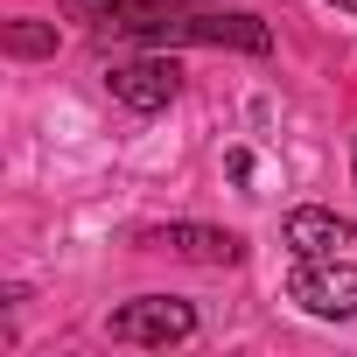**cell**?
Segmentation results:
<instances>
[{"mask_svg":"<svg viewBox=\"0 0 357 357\" xmlns=\"http://www.w3.org/2000/svg\"><path fill=\"white\" fill-rule=\"evenodd\" d=\"M147 245L175 252V259H197V266H231L245 252L231 231H211V225H161V231H147Z\"/></svg>","mask_w":357,"mask_h":357,"instance_id":"6","label":"cell"},{"mask_svg":"<svg viewBox=\"0 0 357 357\" xmlns=\"http://www.w3.org/2000/svg\"><path fill=\"white\" fill-rule=\"evenodd\" d=\"M8 56H56V29H43V22H8Z\"/></svg>","mask_w":357,"mask_h":357,"instance_id":"8","label":"cell"},{"mask_svg":"<svg viewBox=\"0 0 357 357\" xmlns=\"http://www.w3.org/2000/svg\"><path fill=\"white\" fill-rule=\"evenodd\" d=\"M287 301L322 315V322H350L357 315V266L343 252H322V259H301L294 280H287Z\"/></svg>","mask_w":357,"mask_h":357,"instance_id":"2","label":"cell"},{"mask_svg":"<svg viewBox=\"0 0 357 357\" xmlns=\"http://www.w3.org/2000/svg\"><path fill=\"white\" fill-rule=\"evenodd\" d=\"M280 238L294 245V259H322V252H343L350 245V225L336 211H322V204H301V211H287Z\"/></svg>","mask_w":357,"mask_h":357,"instance_id":"7","label":"cell"},{"mask_svg":"<svg viewBox=\"0 0 357 357\" xmlns=\"http://www.w3.org/2000/svg\"><path fill=\"white\" fill-rule=\"evenodd\" d=\"M112 343H140V350H168V343H190L197 336V308L175 301V294H140V301H119L105 315Z\"/></svg>","mask_w":357,"mask_h":357,"instance_id":"1","label":"cell"},{"mask_svg":"<svg viewBox=\"0 0 357 357\" xmlns=\"http://www.w3.org/2000/svg\"><path fill=\"white\" fill-rule=\"evenodd\" d=\"M183 15V0H70V22L91 29H126V36H154L161 22Z\"/></svg>","mask_w":357,"mask_h":357,"instance_id":"5","label":"cell"},{"mask_svg":"<svg viewBox=\"0 0 357 357\" xmlns=\"http://www.w3.org/2000/svg\"><path fill=\"white\" fill-rule=\"evenodd\" d=\"M112 98L133 105V112H161L175 98V84H183V70H175V56H133V63H112L105 70Z\"/></svg>","mask_w":357,"mask_h":357,"instance_id":"4","label":"cell"},{"mask_svg":"<svg viewBox=\"0 0 357 357\" xmlns=\"http://www.w3.org/2000/svg\"><path fill=\"white\" fill-rule=\"evenodd\" d=\"M154 43H211V50H245V56H266L273 50V29L259 15H175L154 29Z\"/></svg>","mask_w":357,"mask_h":357,"instance_id":"3","label":"cell"},{"mask_svg":"<svg viewBox=\"0 0 357 357\" xmlns=\"http://www.w3.org/2000/svg\"><path fill=\"white\" fill-rule=\"evenodd\" d=\"M329 8H336V15H357V0H329Z\"/></svg>","mask_w":357,"mask_h":357,"instance_id":"9","label":"cell"}]
</instances>
